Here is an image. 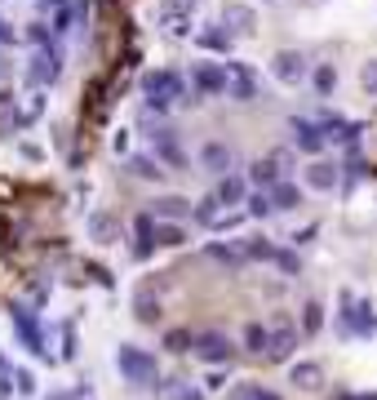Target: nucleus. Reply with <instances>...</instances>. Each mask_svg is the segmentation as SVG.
<instances>
[{
  "instance_id": "obj_9",
  "label": "nucleus",
  "mask_w": 377,
  "mask_h": 400,
  "mask_svg": "<svg viewBox=\"0 0 377 400\" xmlns=\"http://www.w3.org/2000/svg\"><path fill=\"white\" fill-rule=\"evenodd\" d=\"M364 80H369V89H377V63L369 67V76H364Z\"/></svg>"
},
{
  "instance_id": "obj_6",
  "label": "nucleus",
  "mask_w": 377,
  "mask_h": 400,
  "mask_svg": "<svg viewBox=\"0 0 377 400\" xmlns=\"http://www.w3.org/2000/svg\"><path fill=\"white\" fill-rule=\"evenodd\" d=\"M320 378H324L320 365H298V369H293V383H298V387H315Z\"/></svg>"
},
{
  "instance_id": "obj_1",
  "label": "nucleus",
  "mask_w": 377,
  "mask_h": 400,
  "mask_svg": "<svg viewBox=\"0 0 377 400\" xmlns=\"http://www.w3.org/2000/svg\"><path fill=\"white\" fill-rule=\"evenodd\" d=\"M120 365H125V373H129L133 383H155V360H147L142 351L125 347V356H120Z\"/></svg>"
},
{
  "instance_id": "obj_3",
  "label": "nucleus",
  "mask_w": 377,
  "mask_h": 400,
  "mask_svg": "<svg viewBox=\"0 0 377 400\" xmlns=\"http://www.w3.org/2000/svg\"><path fill=\"white\" fill-rule=\"evenodd\" d=\"M275 76H279V80H298V76H302V58H298V54H279V58H275Z\"/></svg>"
},
{
  "instance_id": "obj_4",
  "label": "nucleus",
  "mask_w": 377,
  "mask_h": 400,
  "mask_svg": "<svg viewBox=\"0 0 377 400\" xmlns=\"http://www.w3.org/2000/svg\"><path fill=\"white\" fill-rule=\"evenodd\" d=\"M333 178H337V169H333V165H311V169H307V183H311V187H320V191H324V187H333Z\"/></svg>"
},
{
  "instance_id": "obj_5",
  "label": "nucleus",
  "mask_w": 377,
  "mask_h": 400,
  "mask_svg": "<svg viewBox=\"0 0 377 400\" xmlns=\"http://www.w3.org/2000/svg\"><path fill=\"white\" fill-rule=\"evenodd\" d=\"M151 209H155V214H160V218H182V214H187V209H191V205H187V200H155V205H151Z\"/></svg>"
},
{
  "instance_id": "obj_2",
  "label": "nucleus",
  "mask_w": 377,
  "mask_h": 400,
  "mask_svg": "<svg viewBox=\"0 0 377 400\" xmlns=\"http://www.w3.org/2000/svg\"><path fill=\"white\" fill-rule=\"evenodd\" d=\"M200 356H204V360H226V356H231V343H226V338L204 334V338H200Z\"/></svg>"
},
{
  "instance_id": "obj_8",
  "label": "nucleus",
  "mask_w": 377,
  "mask_h": 400,
  "mask_svg": "<svg viewBox=\"0 0 377 400\" xmlns=\"http://www.w3.org/2000/svg\"><path fill=\"white\" fill-rule=\"evenodd\" d=\"M240 191H245V187H240V183H222V200H236Z\"/></svg>"
},
{
  "instance_id": "obj_7",
  "label": "nucleus",
  "mask_w": 377,
  "mask_h": 400,
  "mask_svg": "<svg viewBox=\"0 0 377 400\" xmlns=\"http://www.w3.org/2000/svg\"><path fill=\"white\" fill-rule=\"evenodd\" d=\"M204 165H209V169H226L231 165V151L226 147H209V151H204Z\"/></svg>"
}]
</instances>
